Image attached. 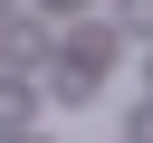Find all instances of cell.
I'll return each mask as SVG.
<instances>
[{
  "label": "cell",
  "instance_id": "4",
  "mask_svg": "<svg viewBox=\"0 0 153 143\" xmlns=\"http://www.w3.org/2000/svg\"><path fill=\"white\" fill-rule=\"evenodd\" d=\"M134 143H153V105H134Z\"/></svg>",
  "mask_w": 153,
  "mask_h": 143
},
{
  "label": "cell",
  "instance_id": "6",
  "mask_svg": "<svg viewBox=\"0 0 153 143\" xmlns=\"http://www.w3.org/2000/svg\"><path fill=\"white\" fill-rule=\"evenodd\" d=\"M143 86H153V57H143Z\"/></svg>",
  "mask_w": 153,
  "mask_h": 143
},
{
  "label": "cell",
  "instance_id": "1",
  "mask_svg": "<svg viewBox=\"0 0 153 143\" xmlns=\"http://www.w3.org/2000/svg\"><path fill=\"white\" fill-rule=\"evenodd\" d=\"M57 67H76V76H96V67H115V29H76V38L57 48Z\"/></svg>",
  "mask_w": 153,
  "mask_h": 143
},
{
  "label": "cell",
  "instance_id": "3",
  "mask_svg": "<svg viewBox=\"0 0 153 143\" xmlns=\"http://www.w3.org/2000/svg\"><path fill=\"white\" fill-rule=\"evenodd\" d=\"M115 29H134V38H153V0H115Z\"/></svg>",
  "mask_w": 153,
  "mask_h": 143
},
{
  "label": "cell",
  "instance_id": "2",
  "mask_svg": "<svg viewBox=\"0 0 153 143\" xmlns=\"http://www.w3.org/2000/svg\"><path fill=\"white\" fill-rule=\"evenodd\" d=\"M29 114H38V86H19V76H0V124H10V133H19V124H29Z\"/></svg>",
  "mask_w": 153,
  "mask_h": 143
},
{
  "label": "cell",
  "instance_id": "5",
  "mask_svg": "<svg viewBox=\"0 0 153 143\" xmlns=\"http://www.w3.org/2000/svg\"><path fill=\"white\" fill-rule=\"evenodd\" d=\"M0 143H48V133H0Z\"/></svg>",
  "mask_w": 153,
  "mask_h": 143
}]
</instances>
